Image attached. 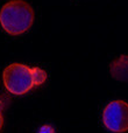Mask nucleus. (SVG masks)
I'll return each mask as SVG.
<instances>
[{
  "label": "nucleus",
  "mask_w": 128,
  "mask_h": 133,
  "mask_svg": "<svg viewBox=\"0 0 128 133\" xmlns=\"http://www.w3.org/2000/svg\"><path fill=\"white\" fill-rule=\"evenodd\" d=\"M34 21L32 6L23 0H12L4 5L0 11V23L5 32L20 35L27 32Z\"/></svg>",
  "instance_id": "1"
},
{
  "label": "nucleus",
  "mask_w": 128,
  "mask_h": 133,
  "mask_svg": "<svg viewBox=\"0 0 128 133\" xmlns=\"http://www.w3.org/2000/svg\"><path fill=\"white\" fill-rule=\"evenodd\" d=\"M2 78L6 89L14 95H23L35 87L32 68L20 63H13L7 66L4 70Z\"/></svg>",
  "instance_id": "2"
},
{
  "label": "nucleus",
  "mask_w": 128,
  "mask_h": 133,
  "mask_svg": "<svg viewBox=\"0 0 128 133\" xmlns=\"http://www.w3.org/2000/svg\"><path fill=\"white\" fill-rule=\"evenodd\" d=\"M103 122L106 129L115 133L128 131V103L114 101L104 109Z\"/></svg>",
  "instance_id": "3"
},
{
  "label": "nucleus",
  "mask_w": 128,
  "mask_h": 133,
  "mask_svg": "<svg viewBox=\"0 0 128 133\" xmlns=\"http://www.w3.org/2000/svg\"><path fill=\"white\" fill-rule=\"evenodd\" d=\"M33 70V77H34L35 85H40L47 79V74L40 68H32Z\"/></svg>",
  "instance_id": "5"
},
{
  "label": "nucleus",
  "mask_w": 128,
  "mask_h": 133,
  "mask_svg": "<svg viewBox=\"0 0 128 133\" xmlns=\"http://www.w3.org/2000/svg\"><path fill=\"white\" fill-rule=\"evenodd\" d=\"M111 72L120 81L128 79V56H121L111 64Z\"/></svg>",
  "instance_id": "4"
},
{
  "label": "nucleus",
  "mask_w": 128,
  "mask_h": 133,
  "mask_svg": "<svg viewBox=\"0 0 128 133\" xmlns=\"http://www.w3.org/2000/svg\"><path fill=\"white\" fill-rule=\"evenodd\" d=\"M2 116H1V112H0V129H1V126H2Z\"/></svg>",
  "instance_id": "6"
}]
</instances>
